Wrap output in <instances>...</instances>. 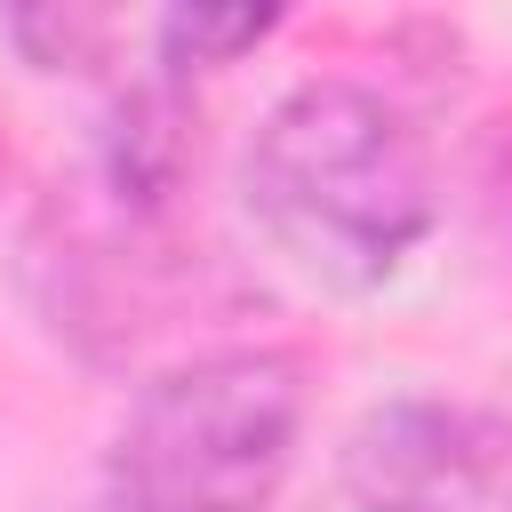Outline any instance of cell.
Returning <instances> with one entry per match:
<instances>
[{"label":"cell","mask_w":512,"mask_h":512,"mask_svg":"<svg viewBox=\"0 0 512 512\" xmlns=\"http://www.w3.org/2000/svg\"><path fill=\"white\" fill-rule=\"evenodd\" d=\"M240 208L296 280L328 296H376L440 216L432 144L384 88L320 72L256 120Z\"/></svg>","instance_id":"cell-1"},{"label":"cell","mask_w":512,"mask_h":512,"mask_svg":"<svg viewBox=\"0 0 512 512\" xmlns=\"http://www.w3.org/2000/svg\"><path fill=\"white\" fill-rule=\"evenodd\" d=\"M312 368L288 344H224L152 376L112 432L120 512H264L304 448Z\"/></svg>","instance_id":"cell-2"},{"label":"cell","mask_w":512,"mask_h":512,"mask_svg":"<svg viewBox=\"0 0 512 512\" xmlns=\"http://www.w3.org/2000/svg\"><path fill=\"white\" fill-rule=\"evenodd\" d=\"M360 512H512V416L464 400H384L344 440Z\"/></svg>","instance_id":"cell-3"},{"label":"cell","mask_w":512,"mask_h":512,"mask_svg":"<svg viewBox=\"0 0 512 512\" xmlns=\"http://www.w3.org/2000/svg\"><path fill=\"white\" fill-rule=\"evenodd\" d=\"M272 24H280V8H168V16L152 24V40H160L168 80H184V72L232 64V56L256 48Z\"/></svg>","instance_id":"cell-4"},{"label":"cell","mask_w":512,"mask_h":512,"mask_svg":"<svg viewBox=\"0 0 512 512\" xmlns=\"http://www.w3.org/2000/svg\"><path fill=\"white\" fill-rule=\"evenodd\" d=\"M16 40H24L48 72H64L80 48H96V40H104V24H96V16H16Z\"/></svg>","instance_id":"cell-5"}]
</instances>
